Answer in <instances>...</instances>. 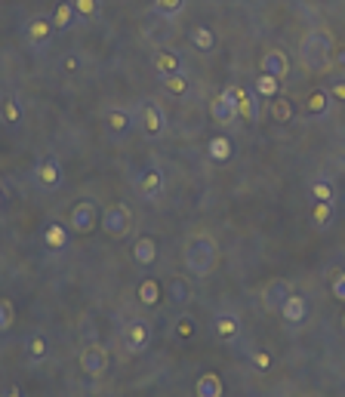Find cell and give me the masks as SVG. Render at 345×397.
Instances as JSON below:
<instances>
[{
	"mask_svg": "<svg viewBox=\"0 0 345 397\" xmlns=\"http://www.w3.org/2000/svg\"><path fill=\"white\" fill-rule=\"evenodd\" d=\"M136 191L145 200H157L164 191V173L157 170V166H145V170L136 176Z\"/></svg>",
	"mask_w": 345,
	"mask_h": 397,
	"instance_id": "11",
	"label": "cell"
},
{
	"mask_svg": "<svg viewBox=\"0 0 345 397\" xmlns=\"http://www.w3.org/2000/svg\"><path fill=\"white\" fill-rule=\"evenodd\" d=\"M25 354H28V360H47V354H49V342H47V336L44 333H35V336H28L25 339Z\"/></svg>",
	"mask_w": 345,
	"mask_h": 397,
	"instance_id": "25",
	"label": "cell"
},
{
	"mask_svg": "<svg viewBox=\"0 0 345 397\" xmlns=\"http://www.w3.org/2000/svg\"><path fill=\"white\" fill-rule=\"evenodd\" d=\"M151 68H155V74H161V78L179 74L182 71V53L179 49H161V53H155V59H151Z\"/></svg>",
	"mask_w": 345,
	"mask_h": 397,
	"instance_id": "14",
	"label": "cell"
},
{
	"mask_svg": "<svg viewBox=\"0 0 345 397\" xmlns=\"http://www.w3.org/2000/svg\"><path fill=\"white\" fill-rule=\"evenodd\" d=\"M136 295H139V302L142 305H148V308H155L157 302H161V283L155 281V277H145V281L139 283V290H136Z\"/></svg>",
	"mask_w": 345,
	"mask_h": 397,
	"instance_id": "27",
	"label": "cell"
},
{
	"mask_svg": "<svg viewBox=\"0 0 345 397\" xmlns=\"http://www.w3.org/2000/svg\"><path fill=\"white\" fill-rule=\"evenodd\" d=\"M161 83H164V90L170 92V96H176V99H185L191 92V78L185 71L170 74V78H161Z\"/></svg>",
	"mask_w": 345,
	"mask_h": 397,
	"instance_id": "24",
	"label": "cell"
},
{
	"mask_svg": "<svg viewBox=\"0 0 345 397\" xmlns=\"http://www.w3.org/2000/svg\"><path fill=\"white\" fill-rule=\"evenodd\" d=\"M35 179L44 191H59L65 182V170H62V160H59L56 154H44L37 160L35 166Z\"/></svg>",
	"mask_w": 345,
	"mask_h": 397,
	"instance_id": "5",
	"label": "cell"
},
{
	"mask_svg": "<svg viewBox=\"0 0 345 397\" xmlns=\"http://www.w3.org/2000/svg\"><path fill=\"white\" fill-rule=\"evenodd\" d=\"M4 204H6V191H4V185H0V209H4Z\"/></svg>",
	"mask_w": 345,
	"mask_h": 397,
	"instance_id": "45",
	"label": "cell"
},
{
	"mask_svg": "<svg viewBox=\"0 0 345 397\" xmlns=\"http://www.w3.org/2000/svg\"><path fill=\"white\" fill-rule=\"evenodd\" d=\"M330 105H333V99H330V92H327V90H315L308 96V102H305L311 117H324L327 111H330Z\"/></svg>",
	"mask_w": 345,
	"mask_h": 397,
	"instance_id": "28",
	"label": "cell"
},
{
	"mask_svg": "<svg viewBox=\"0 0 345 397\" xmlns=\"http://www.w3.org/2000/svg\"><path fill=\"white\" fill-rule=\"evenodd\" d=\"M0 117H4V123L6 126H19L22 121V105H19V99H4V105H0Z\"/></svg>",
	"mask_w": 345,
	"mask_h": 397,
	"instance_id": "33",
	"label": "cell"
},
{
	"mask_svg": "<svg viewBox=\"0 0 345 397\" xmlns=\"http://www.w3.org/2000/svg\"><path fill=\"white\" fill-rule=\"evenodd\" d=\"M333 65L339 68V74H345V47H342V49H336V53H333Z\"/></svg>",
	"mask_w": 345,
	"mask_h": 397,
	"instance_id": "43",
	"label": "cell"
},
{
	"mask_svg": "<svg viewBox=\"0 0 345 397\" xmlns=\"http://www.w3.org/2000/svg\"><path fill=\"white\" fill-rule=\"evenodd\" d=\"M210 114H213V121L219 126H231L238 121V99H234V92H231V83L210 102Z\"/></svg>",
	"mask_w": 345,
	"mask_h": 397,
	"instance_id": "7",
	"label": "cell"
},
{
	"mask_svg": "<svg viewBox=\"0 0 345 397\" xmlns=\"http://www.w3.org/2000/svg\"><path fill=\"white\" fill-rule=\"evenodd\" d=\"M259 71L268 74V78H287L290 74V59L287 53H281V49H268V53H262V59H259Z\"/></svg>",
	"mask_w": 345,
	"mask_h": 397,
	"instance_id": "12",
	"label": "cell"
},
{
	"mask_svg": "<svg viewBox=\"0 0 345 397\" xmlns=\"http://www.w3.org/2000/svg\"><path fill=\"white\" fill-rule=\"evenodd\" d=\"M62 71L65 74H74V71H80V56H74V53H68L62 59Z\"/></svg>",
	"mask_w": 345,
	"mask_h": 397,
	"instance_id": "41",
	"label": "cell"
},
{
	"mask_svg": "<svg viewBox=\"0 0 345 397\" xmlns=\"http://www.w3.org/2000/svg\"><path fill=\"white\" fill-rule=\"evenodd\" d=\"M213 329L222 342H238L241 339V320H238V314H231V311H219V314L213 317Z\"/></svg>",
	"mask_w": 345,
	"mask_h": 397,
	"instance_id": "16",
	"label": "cell"
},
{
	"mask_svg": "<svg viewBox=\"0 0 345 397\" xmlns=\"http://www.w3.org/2000/svg\"><path fill=\"white\" fill-rule=\"evenodd\" d=\"M253 92L259 99H274L281 92V80L277 78H268V74H259L256 83H253Z\"/></svg>",
	"mask_w": 345,
	"mask_h": 397,
	"instance_id": "30",
	"label": "cell"
},
{
	"mask_svg": "<svg viewBox=\"0 0 345 397\" xmlns=\"http://www.w3.org/2000/svg\"><path fill=\"white\" fill-rule=\"evenodd\" d=\"M207 154L213 164H229V160L234 157V145L229 136H213L207 142Z\"/></svg>",
	"mask_w": 345,
	"mask_h": 397,
	"instance_id": "23",
	"label": "cell"
},
{
	"mask_svg": "<svg viewBox=\"0 0 345 397\" xmlns=\"http://www.w3.org/2000/svg\"><path fill=\"white\" fill-rule=\"evenodd\" d=\"M74 19H78V13H74V6H71V0H65V4H59L56 6V13H53V25H56V31H68Z\"/></svg>",
	"mask_w": 345,
	"mask_h": 397,
	"instance_id": "29",
	"label": "cell"
},
{
	"mask_svg": "<svg viewBox=\"0 0 345 397\" xmlns=\"http://www.w3.org/2000/svg\"><path fill=\"white\" fill-rule=\"evenodd\" d=\"M133 262H136L139 268H151L157 262V240L155 238H139L136 243H133Z\"/></svg>",
	"mask_w": 345,
	"mask_h": 397,
	"instance_id": "20",
	"label": "cell"
},
{
	"mask_svg": "<svg viewBox=\"0 0 345 397\" xmlns=\"http://www.w3.org/2000/svg\"><path fill=\"white\" fill-rule=\"evenodd\" d=\"M130 228H133V213L127 204H108L102 209V231L108 238H127Z\"/></svg>",
	"mask_w": 345,
	"mask_h": 397,
	"instance_id": "4",
	"label": "cell"
},
{
	"mask_svg": "<svg viewBox=\"0 0 345 397\" xmlns=\"http://www.w3.org/2000/svg\"><path fill=\"white\" fill-rule=\"evenodd\" d=\"M44 243H47V250H53V252H65V250H68V243H71L68 225L49 222V225L44 228Z\"/></svg>",
	"mask_w": 345,
	"mask_h": 397,
	"instance_id": "19",
	"label": "cell"
},
{
	"mask_svg": "<svg viewBox=\"0 0 345 397\" xmlns=\"http://www.w3.org/2000/svg\"><path fill=\"white\" fill-rule=\"evenodd\" d=\"M311 222H315V228H330L333 204H327V200H315V207H311Z\"/></svg>",
	"mask_w": 345,
	"mask_h": 397,
	"instance_id": "32",
	"label": "cell"
},
{
	"mask_svg": "<svg viewBox=\"0 0 345 397\" xmlns=\"http://www.w3.org/2000/svg\"><path fill=\"white\" fill-rule=\"evenodd\" d=\"M216 259H219V247L210 234H195L185 247V265H188L191 274L198 277H210L216 268Z\"/></svg>",
	"mask_w": 345,
	"mask_h": 397,
	"instance_id": "2",
	"label": "cell"
},
{
	"mask_svg": "<svg viewBox=\"0 0 345 397\" xmlns=\"http://www.w3.org/2000/svg\"><path fill=\"white\" fill-rule=\"evenodd\" d=\"M59 35L53 19H47V16H35V19L25 22V40H28L35 49H44L53 44V37Z\"/></svg>",
	"mask_w": 345,
	"mask_h": 397,
	"instance_id": "6",
	"label": "cell"
},
{
	"mask_svg": "<svg viewBox=\"0 0 345 397\" xmlns=\"http://www.w3.org/2000/svg\"><path fill=\"white\" fill-rule=\"evenodd\" d=\"M16 324V308L10 299H0V333H10Z\"/></svg>",
	"mask_w": 345,
	"mask_h": 397,
	"instance_id": "37",
	"label": "cell"
},
{
	"mask_svg": "<svg viewBox=\"0 0 345 397\" xmlns=\"http://www.w3.org/2000/svg\"><path fill=\"white\" fill-rule=\"evenodd\" d=\"M231 92H234V99H238V117H243L250 126H256L259 123V96L253 90L238 87V83H231Z\"/></svg>",
	"mask_w": 345,
	"mask_h": 397,
	"instance_id": "10",
	"label": "cell"
},
{
	"mask_svg": "<svg viewBox=\"0 0 345 397\" xmlns=\"http://www.w3.org/2000/svg\"><path fill=\"white\" fill-rule=\"evenodd\" d=\"M333 53H336V44H333V35L327 28H311L299 44V62L305 65V71H311V74L330 71Z\"/></svg>",
	"mask_w": 345,
	"mask_h": 397,
	"instance_id": "1",
	"label": "cell"
},
{
	"mask_svg": "<svg viewBox=\"0 0 345 397\" xmlns=\"http://www.w3.org/2000/svg\"><path fill=\"white\" fill-rule=\"evenodd\" d=\"M250 363H253L256 373H268L274 360H272V354H268L265 348H256V351H250Z\"/></svg>",
	"mask_w": 345,
	"mask_h": 397,
	"instance_id": "38",
	"label": "cell"
},
{
	"mask_svg": "<svg viewBox=\"0 0 345 397\" xmlns=\"http://www.w3.org/2000/svg\"><path fill=\"white\" fill-rule=\"evenodd\" d=\"M133 123H136V117H133L127 108H121V105L105 108V126H108V133H114V136H123V133L133 130Z\"/></svg>",
	"mask_w": 345,
	"mask_h": 397,
	"instance_id": "15",
	"label": "cell"
},
{
	"mask_svg": "<svg viewBox=\"0 0 345 397\" xmlns=\"http://www.w3.org/2000/svg\"><path fill=\"white\" fill-rule=\"evenodd\" d=\"M4 397H22V391H19V388H10V391H6Z\"/></svg>",
	"mask_w": 345,
	"mask_h": 397,
	"instance_id": "44",
	"label": "cell"
},
{
	"mask_svg": "<svg viewBox=\"0 0 345 397\" xmlns=\"http://www.w3.org/2000/svg\"><path fill=\"white\" fill-rule=\"evenodd\" d=\"M71 231L74 234H90L92 228L99 225V207L92 200H78L71 209V219H68Z\"/></svg>",
	"mask_w": 345,
	"mask_h": 397,
	"instance_id": "8",
	"label": "cell"
},
{
	"mask_svg": "<svg viewBox=\"0 0 345 397\" xmlns=\"http://www.w3.org/2000/svg\"><path fill=\"white\" fill-rule=\"evenodd\" d=\"M185 4L188 0H151V10H155L161 19H179V16L185 13Z\"/></svg>",
	"mask_w": 345,
	"mask_h": 397,
	"instance_id": "26",
	"label": "cell"
},
{
	"mask_svg": "<svg viewBox=\"0 0 345 397\" xmlns=\"http://www.w3.org/2000/svg\"><path fill=\"white\" fill-rule=\"evenodd\" d=\"M330 293H333V299H339L345 302V271H330Z\"/></svg>",
	"mask_w": 345,
	"mask_h": 397,
	"instance_id": "39",
	"label": "cell"
},
{
	"mask_svg": "<svg viewBox=\"0 0 345 397\" xmlns=\"http://www.w3.org/2000/svg\"><path fill=\"white\" fill-rule=\"evenodd\" d=\"M287 295H290L287 281H268L265 290H262V308L272 311V314H274V311L281 314V308H284V302H287Z\"/></svg>",
	"mask_w": 345,
	"mask_h": 397,
	"instance_id": "13",
	"label": "cell"
},
{
	"mask_svg": "<svg viewBox=\"0 0 345 397\" xmlns=\"http://www.w3.org/2000/svg\"><path fill=\"white\" fill-rule=\"evenodd\" d=\"M170 299L176 302V305H185V302L191 299V286L185 277H173L170 281Z\"/></svg>",
	"mask_w": 345,
	"mask_h": 397,
	"instance_id": "34",
	"label": "cell"
},
{
	"mask_svg": "<svg viewBox=\"0 0 345 397\" xmlns=\"http://www.w3.org/2000/svg\"><path fill=\"white\" fill-rule=\"evenodd\" d=\"M327 92H330V99L336 105H345V74H339V78L330 80V87H327Z\"/></svg>",
	"mask_w": 345,
	"mask_h": 397,
	"instance_id": "40",
	"label": "cell"
},
{
	"mask_svg": "<svg viewBox=\"0 0 345 397\" xmlns=\"http://www.w3.org/2000/svg\"><path fill=\"white\" fill-rule=\"evenodd\" d=\"M305 314H308V299L302 293H290L284 308H281V317L287 320L290 326H299L302 320H305Z\"/></svg>",
	"mask_w": 345,
	"mask_h": 397,
	"instance_id": "17",
	"label": "cell"
},
{
	"mask_svg": "<svg viewBox=\"0 0 345 397\" xmlns=\"http://www.w3.org/2000/svg\"><path fill=\"white\" fill-rule=\"evenodd\" d=\"M123 342H127L130 351H142L145 345L151 342V329L145 320H130L127 326H123Z\"/></svg>",
	"mask_w": 345,
	"mask_h": 397,
	"instance_id": "18",
	"label": "cell"
},
{
	"mask_svg": "<svg viewBox=\"0 0 345 397\" xmlns=\"http://www.w3.org/2000/svg\"><path fill=\"white\" fill-rule=\"evenodd\" d=\"M188 40H191V47H195L198 53H213L216 44H219L216 31L210 28V25H198V28H191L188 31Z\"/></svg>",
	"mask_w": 345,
	"mask_h": 397,
	"instance_id": "21",
	"label": "cell"
},
{
	"mask_svg": "<svg viewBox=\"0 0 345 397\" xmlns=\"http://www.w3.org/2000/svg\"><path fill=\"white\" fill-rule=\"evenodd\" d=\"M133 117H136V126L142 130V136L145 139H161L167 133V114H164V108L157 105L155 99H142Z\"/></svg>",
	"mask_w": 345,
	"mask_h": 397,
	"instance_id": "3",
	"label": "cell"
},
{
	"mask_svg": "<svg viewBox=\"0 0 345 397\" xmlns=\"http://www.w3.org/2000/svg\"><path fill=\"white\" fill-rule=\"evenodd\" d=\"M195 394L198 397H225V382L219 373H200L195 382Z\"/></svg>",
	"mask_w": 345,
	"mask_h": 397,
	"instance_id": "22",
	"label": "cell"
},
{
	"mask_svg": "<svg viewBox=\"0 0 345 397\" xmlns=\"http://www.w3.org/2000/svg\"><path fill=\"white\" fill-rule=\"evenodd\" d=\"M80 369L92 379L102 376L108 369V348L105 345H90V348H83L80 351Z\"/></svg>",
	"mask_w": 345,
	"mask_h": 397,
	"instance_id": "9",
	"label": "cell"
},
{
	"mask_svg": "<svg viewBox=\"0 0 345 397\" xmlns=\"http://www.w3.org/2000/svg\"><path fill=\"white\" fill-rule=\"evenodd\" d=\"M342 326H345V314H342Z\"/></svg>",
	"mask_w": 345,
	"mask_h": 397,
	"instance_id": "46",
	"label": "cell"
},
{
	"mask_svg": "<svg viewBox=\"0 0 345 397\" xmlns=\"http://www.w3.org/2000/svg\"><path fill=\"white\" fill-rule=\"evenodd\" d=\"M176 329H179L182 339H191V333H195V324H191V317H179V320H176Z\"/></svg>",
	"mask_w": 345,
	"mask_h": 397,
	"instance_id": "42",
	"label": "cell"
},
{
	"mask_svg": "<svg viewBox=\"0 0 345 397\" xmlns=\"http://www.w3.org/2000/svg\"><path fill=\"white\" fill-rule=\"evenodd\" d=\"M311 197H315V200H327V204H333V200H336L333 182H330V179H315V182H311Z\"/></svg>",
	"mask_w": 345,
	"mask_h": 397,
	"instance_id": "35",
	"label": "cell"
},
{
	"mask_svg": "<svg viewBox=\"0 0 345 397\" xmlns=\"http://www.w3.org/2000/svg\"><path fill=\"white\" fill-rule=\"evenodd\" d=\"M272 117H274V123H290L293 121V102L287 96L272 99Z\"/></svg>",
	"mask_w": 345,
	"mask_h": 397,
	"instance_id": "31",
	"label": "cell"
},
{
	"mask_svg": "<svg viewBox=\"0 0 345 397\" xmlns=\"http://www.w3.org/2000/svg\"><path fill=\"white\" fill-rule=\"evenodd\" d=\"M71 6H74V13H78V19H96L102 0H71Z\"/></svg>",
	"mask_w": 345,
	"mask_h": 397,
	"instance_id": "36",
	"label": "cell"
}]
</instances>
